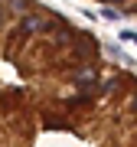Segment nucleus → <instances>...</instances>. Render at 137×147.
<instances>
[{"instance_id":"f03ea898","label":"nucleus","mask_w":137,"mask_h":147,"mask_svg":"<svg viewBox=\"0 0 137 147\" xmlns=\"http://www.w3.org/2000/svg\"><path fill=\"white\" fill-rule=\"evenodd\" d=\"M33 7H39V3H33V0H7V10H16V13H30Z\"/></svg>"},{"instance_id":"7ed1b4c3","label":"nucleus","mask_w":137,"mask_h":147,"mask_svg":"<svg viewBox=\"0 0 137 147\" xmlns=\"http://www.w3.org/2000/svg\"><path fill=\"white\" fill-rule=\"evenodd\" d=\"M101 16H105V20H121V10H118L114 3H108L105 10H101Z\"/></svg>"},{"instance_id":"20e7f679","label":"nucleus","mask_w":137,"mask_h":147,"mask_svg":"<svg viewBox=\"0 0 137 147\" xmlns=\"http://www.w3.org/2000/svg\"><path fill=\"white\" fill-rule=\"evenodd\" d=\"M121 39H127V42H137V30H124V33H121Z\"/></svg>"},{"instance_id":"f257e3e1","label":"nucleus","mask_w":137,"mask_h":147,"mask_svg":"<svg viewBox=\"0 0 137 147\" xmlns=\"http://www.w3.org/2000/svg\"><path fill=\"white\" fill-rule=\"evenodd\" d=\"M68 79H72L75 88H95L101 82V65L98 62H79L68 69Z\"/></svg>"}]
</instances>
